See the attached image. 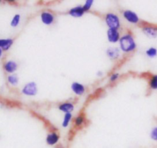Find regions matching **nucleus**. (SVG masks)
<instances>
[{"instance_id": "obj_21", "label": "nucleus", "mask_w": 157, "mask_h": 148, "mask_svg": "<svg viewBox=\"0 0 157 148\" xmlns=\"http://www.w3.org/2000/svg\"><path fill=\"white\" fill-rule=\"evenodd\" d=\"M93 0H87L86 2L85 5L82 6V8H83L84 11H88V10L90 9V8H91V6H93Z\"/></svg>"}, {"instance_id": "obj_2", "label": "nucleus", "mask_w": 157, "mask_h": 148, "mask_svg": "<svg viewBox=\"0 0 157 148\" xmlns=\"http://www.w3.org/2000/svg\"><path fill=\"white\" fill-rule=\"evenodd\" d=\"M105 22L109 28L118 29L120 27V19L113 13H108L105 17Z\"/></svg>"}, {"instance_id": "obj_16", "label": "nucleus", "mask_w": 157, "mask_h": 148, "mask_svg": "<svg viewBox=\"0 0 157 148\" xmlns=\"http://www.w3.org/2000/svg\"><path fill=\"white\" fill-rule=\"evenodd\" d=\"M146 54L149 58H155L157 55V49L153 47H151L146 51Z\"/></svg>"}, {"instance_id": "obj_4", "label": "nucleus", "mask_w": 157, "mask_h": 148, "mask_svg": "<svg viewBox=\"0 0 157 148\" xmlns=\"http://www.w3.org/2000/svg\"><path fill=\"white\" fill-rule=\"evenodd\" d=\"M123 17L126 19V21L132 24H136L140 22V19L136 13L130 10H126L123 12Z\"/></svg>"}, {"instance_id": "obj_1", "label": "nucleus", "mask_w": 157, "mask_h": 148, "mask_svg": "<svg viewBox=\"0 0 157 148\" xmlns=\"http://www.w3.org/2000/svg\"><path fill=\"white\" fill-rule=\"evenodd\" d=\"M120 48L124 52H132L136 48V44L131 35L126 34L122 36L120 39Z\"/></svg>"}, {"instance_id": "obj_10", "label": "nucleus", "mask_w": 157, "mask_h": 148, "mask_svg": "<svg viewBox=\"0 0 157 148\" xmlns=\"http://www.w3.org/2000/svg\"><path fill=\"white\" fill-rule=\"evenodd\" d=\"M84 13H85V11H84L83 8H82V6H76V7H74V8L71 9L70 10H69V15H70L71 16H73V17H75V18H78V17H81V16H83Z\"/></svg>"}, {"instance_id": "obj_5", "label": "nucleus", "mask_w": 157, "mask_h": 148, "mask_svg": "<svg viewBox=\"0 0 157 148\" xmlns=\"http://www.w3.org/2000/svg\"><path fill=\"white\" fill-rule=\"evenodd\" d=\"M107 38H108L109 42H112V43H116L120 39V32L118 31L117 29L109 28L107 31Z\"/></svg>"}, {"instance_id": "obj_18", "label": "nucleus", "mask_w": 157, "mask_h": 148, "mask_svg": "<svg viewBox=\"0 0 157 148\" xmlns=\"http://www.w3.org/2000/svg\"><path fill=\"white\" fill-rule=\"evenodd\" d=\"M71 119H72V114L71 113L69 114H66L64 116V118H63V128H66L69 125V122H70Z\"/></svg>"}, {"instance_id": "obj_14", "label": "nucleus", "mask_w": 157, "mask_h": 148, "mask_svg": "<svg viewBox=\"0 0 157 148\" xmlns=\"http://www.w3.org/2000/svg\"><path fill=\"white\" fill-rule=\"evenodd\" d=\"M13 41L11 39H0V48L3 49V50L6 51L9 48L11 47L13 45Z\"/></svg>"}, {"instance_id": "obj_12", "label": "nucleus", "mask_w": 157, "mask_h": 148, "mask_svg": "<svg viewBox=\"0 0 157 148\" xmlns=\"http://www.w3.org/2000/svg\"><path fill=\"white\" fill-rule=\"evenodd\" d=\"M17 64L16 62L13 61H9L4 65V68L9 73H13L14 72H16V69H17Z\"/></svg>"}, {"instance_id": "obj_13", "label": "nucleus", "mask_w": 157, "mask_h": 148, "mask_svg": "<svg viewBox=\"0 0 157 148\" xmlns=\"http://www.w3.org/2000/svg\"><path fill=\"white\" fill-rule=\"evenodd\" d=\"M106 54L111 59H116L120 56V51L116 48H109L107 49Z\"/></svg>"}, {"instance_id": "obj_17", "label": "nucleus", "mask_w": 157, "mask_h": 148, "mask_svg": "<svg viewBox=\"0 0 157 148\" xmlns=\"http://www.w3.org/2000/svg\"><path fill=\"white\" fill-rule=\"evenodd\" d=\"M20 15L16 14V16H14V17L13 18L11 21V26L13 27H16L19 25V22H20Z\"/></svg>"}, {"instance_id": "obj_23", "label": "nucleus", "mask_w": 157, "mask_h": 148, "mask_svg": "<svg viewBox=\"0 0 157 148\" xmlns=\"http://www.w3.org/2000/svg\"><path fill=\"white\" fill-rule=\"evenodd\" d=\"M118 78H119V74H113L110 77V81H115L118 79Z\"/></svg>"}, {"instance_id": "obj_9", "label": "nucleus", "mask_w": 157, "mask_h": 148, "mask_svg": "<svg viewBox=\"0 0 157 148\" xmlns=\"http://www.w3.org/2000/svg\"><path fill=\"white\" fill-rule=\"evenodd\" d=\"M71 88H72V91L76 95H82L85 92V87H84V85L78 82L72 83Z\"/></svg>"}, {"instance_id": "obj_11", "label": "nucleus", "mask_w": 157, "mask_h": 148, "mask_svg": "<svg viewBox=\"0 0 157 148\" xmlns=\"http://www.w3.org/2000/svg\"><path fill=\"white\" fill-rule=\"evenodd\" d=\"M59 109L66 113V114H69L74 110V105L72 103H69V102H66V103L60 105L59 106Z\"/></svg>"}, {"instance_id": "obj_20", "label": "nucleus", "mask_w": 157, "mask_h": 148, "mask_svg": "<svg viewBox=\"0 0 157 148\" xmlns=\"http://www.w3.org/2000/svg\"><path fill=\"white\" fill-rule=\"evenodd\" d=\"M150 137L152 140L157 141V127H155L152 129L150 132Z\"/></svg>"}, {"instance_id": "obj_25", "label": "nucleus", "mask_w": 157, "mask_h": 148, "mask_svg": "<svg viewBox=\"0 0 157 148\" xmlns=\"http://www.w3.org/2000/svg\"><path fill=\"white\" fill-rule=\"evenodd\" d=\"M2 49L0 48V57L2 56Z\"/></svg>"}, {"instance_id": "obj_22", "label": "nucleus", "mask_w": 157, "mask_h": 148, "mask_svg": "<svg viewBox=\"0 0 157 148\" xmlns=\"http://www.w3.org/2000/svg\"><path fill=\"white\" fill-rule=\"evenodd\" d=\"M83 121H84L83 117H82V116H78V117H77L76 118H75V124L76 126H80V125L83 123Z\"/></svg>"}, {"instance_id": "obj_3", "label": "nucleus", "mask_w": 157, "mask_h": 148, "mask_svg": "<svg viewBox=\"0 0 157 148\" xmlns=\"http://www.w3.org/2000/svg\"><path fill=\"white\" fill-rule=\"evenodd\" d=\"M38 87L37 84L34 81H31L25 84L22 88V92L25 95H28V96H34L37 94Z\"/></svg>"}, {"instance_id": "obj_7", "label": "nucleus", "mask_w": 157, "mask_h": 148, "mask_svg": "<svg viewBox=\"0 0 157 148\" xmlns=\"http://www.w3.org/2000/svg\"><path fill=\"white\" fill-rule=\"evenodd\" d=\"M41 20L45 25H52L54 22V16L49 12H43L41 14Z\"/></svg>"}, {"instance_id": "obj_24", "label": "nucleus", "mask_w": 157, "mask_h": 148, "mask_svg": "<svg viewBox=\"0 0 157 148\" xmlns=\"http://www.w3.org/2000/svg\"><path fill=\"white\" fill-rule=\"evenodd\" d=\"M97 75H98V76H102V72H97Z\"/></svg>"}, {"instance_id": "obj_8", "label": "nucleus", "mask_w": 157, "mask_h": 148, "mask_svg": "<svg viewBox=\"0 0 157 148\" xmlns=\"http://www.w3.org/2000/svg\"><path fill=\"white\" fill-rule=\"evenodd\" d=\"M59 136L56 132H52L48 134L46 139L47 144L50 145V146H53V145L56 144L59 142Z\"/></svg>"}, {"instance_id": "obj_26", "label": "nucleus", "mask_w": 157, "mask_h": 148, "mask_svg": "<svg viewBox=\"0 0 157 148\" xmlns=\"http://www.w3.org/2000/svg\"><path fill=\"white\" fill-rule=\"evenodd\" d=\"M59 148H60V147H59Z\"/></svg>"}, {"instance_id": "obj_15", "label": "nucleus", "mask_w": 157, "mask_h": 148, "mask_svg": "<svg viewBox=\"0 0 157 148\" xmlns=\"http://www.w3.org/2000/svg\"><path fill=\"white\" fill-rule=\"evenodd\" d=\"M149 87L152 90H157V75H152L149 79Z\"/></svg>"}, {"instance_id": "obj_6", "label": "nucleus", "mask_w": 157, "mask_h": 148, "mask_svg": "<svg viewBox=\"0 0 157 148\" xmlns=\"http://www.w3.org/2000/svg\"><path fill=\"white\" fill-rule=\"evenodd\" d=\"M143 31L146 36L151 39L157 37V27L155 26H144L143 28Z\"/></svg>"}, {"instance_id": "obj_19", "label": "nucleus", "mask_w": 157, "mask_h": 148, "mask_svg": "<svg viewBox=\"0 0 157 148\" xmlns=\"http://www.w3.org/2000/svg\"><path fill=\"white\" fill-rule=\"evenodd\" d=\"M8 81L13 85H16L19 82V78L17 77V75H10L8 77Z\"/></svg>"}]
</instances>
